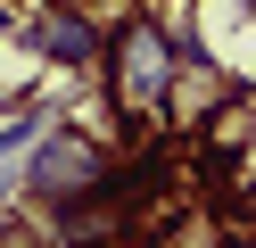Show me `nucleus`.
<instances>
[{
    "label": "nucleus",
    "mask_w": 256,
    "mask_h": 248,
    "mask_svg": "<svg viewBox=\"0 0 256 248\" xmlns=\"http://www.w3.org/2000/svg\"><path fill=\"white\" fill-rule=\"evenodd\" d=\"M182 58L190 50L174 42L166 17H149V9H124L116 25H108L100 83H108V99H116L124 124H157V116H166V91H174V75H182Z\"/></svg>",
    "instance_id": "1"
},
{
    "label": "nucleus",
    "mask_w": 256,
    "mask_h": 248,
    "mask_svg": "<svg viewBox=\"0 0 256 248\" xmlns=\"http://www.w3.org/2000/svg\"><path fill=\"white\" fill-rule=\"evenodd\" d=\"M17 157H25V165H17V198H25V207H50V198H74V190H100L108 165H116L100 132L66 124V116H58V124L42 116L34 141H25Z\"/></svg>",
    "instance_id": "2"
},
{
    "label": "nucleus",
    "mask_w": 256,
    "mask_h": 248,
    "mask_svg": "<svg viewBox=\"0 0 256 248\" xmlns=\"http://www.w3.org/2000/svg\"><path fill=\"white\" fill-rule=\"evenodd\" d=\"M34 42V58L50 75H100V50H108V17H91L83 0H42L25 25H8Z\"/></svg>",
    "instance_id": "3"
},
{
    "label": "nucleus",
    "mask_w": 256,
    "mask_h": 248,
    "mask_svg": "<svg viewBox=\"0 0 256 248\" xmlns=\"http://www.w3.org/2000/svg\"><path fill=\"white\" fill-rule=\"evenodd\" d=\"M8 25H17V0H0V42H8Z\"/></svg>",
    "instance_id": "4"
},
{
    "label": "nucleus",
    "mask_w": 256,
    "mask_h": 248,
    "mask_svg": "<svg viewBox=\"0 0 256 248\" xmlns=\"http://www.w3.org/2000/svg\"><path fill=\"white\" fill-rule=\"evenodd\" d=\"M0 231H8V174H0Z\"/></svg>",
    "instance_id": "5"
},
{
    "label": "nucleus",
    "mask_w": 256,
    "mask_h": 248,
    "mask_svg": "<svg viewBox=\"0 0 256 248\" xmlns=\"http://www.w3.org/2000/svg\"><path fill=\"white\" fill-rule=\"evenodd\" d=\"M116 248H124V240H116Z\"/></svg>",
    "instance_id": "6"
}]
</instances>
